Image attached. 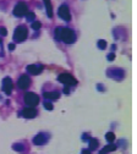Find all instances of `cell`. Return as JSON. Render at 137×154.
I'll return each instance as SVG.
<instances>
[{"label": "cell", "mask_w": 137, "mask_h": 154, "mask_svg": "<svg viewBox=\"0 0 137 154\" xmlns=\"http://www.w3.org/2000/svg\"><path fill=\"white\" fill-rule=\"evenodd\" d=\"M44 97L47 98V99H49V100H55V99H58L60 96H59L58 92H45L44 93Z\"/></svg>", "instance_id": "obj_12"}, {"label": "cell", "mask_w": 137, "mask_h": 154, "mask_svg": "<svg viewBox=\"0 0 137 154\" xmlns=\"http://www.w3.org/2000/svg\"><path fill=\"white\" fill-rule=\"evenodd\" d=\"M64 93H66V94H67V93H70V89H68L67 87H65V89H64Z\"/></svg>", "instance_id": "obj_26"}, {"label": "cell", "mask_w": 137, "mask_h": 154, "mask_svg": "<svg viewBox=\"0 0 137 154\" xmlns=\"http://www.w3.org/2000/svg\"><path fill=\"white\" fill-rule=\"evenodd\" d=\"M15 49V44L11 43V44H9V50H13Z\"/></svg>", "instance_id": "obj_25"}, {"label": "cell", "mask_w": 137, "mask_h": 154, "mask_svg": "<svg viewBox=\"0 0 137 154\" xmlns=\"http://www.w3.org/2000/svg\"><path fill=\"white\" fill-rule=\"evenodd\" d=\"M44 1V5H45V9H47V13L48 16L52 19L53 17V9H52V3H50V0H43Z\"/></svg>", "instance_id": "obj_13"}, {"label": "cell", "mask_w": 137, "mask_h": 154, "mask_svg": "<svg viewBox=\"0 0 137 154\" xmlns=\"http://www.w3.org/2000/svg\"><path fill=\"white\" fill-rule=\"evenodd\" d=\"M58 81H59V82H61V83H64V84H68V86H74V84L77 83V81L71 75H68V74H61L60 76L58 77Z\"/></svg>", "instance_id": "obj_4"}, {"label": "cell", "mask_w": 137, "mask_h": 154, "mask_svg": "<svg viewBox=\"0 0 137 154\" xmlns=\"http://www.w3.org/2000/svg\"><path fill=\"white\" fill-rule=\"evenodd\" d=\"M26 17H27V21H33L34 20V17H36V15H34V13L33 12H27L26 13Z\"/></svg>", "instance_id": "obj_19"}, {"label": "cell", "mask_w": 137, "mask_h": 154, "mask_svg": "<svg viewBox=\"0 0 137 154\" xmlns=\"http://www.w3.org/2000/svg\"><path fill=\"white\" fill-rule=\"evenodd\" d=\"M0 34H1V35H6L7 34L6 28H4V27H3V28H0Z\"/></svg>", "instance_id": "obj_24"}, {"label": "cell", "mask_w": 137, "mask_h": 154, "mask_svg": "<svg viewBox=\"0 0 137 154\" xmlns=\"http://www.w3.org/2000/svg\"><path fill=\"white\" fill-rule=\"evenodd\" d=\"M98 48L99 49H105L107 48V42L105 40H103V39H100V40H98Z\"/></svg>", "instance_id": "obj_17"}, {"label": "cell", "mask_w": 137, "mask_h": 154, "mask_svg": "<svg viewBox=\"0 0 137 154\" xmlns=\"http://www.w3.org/2000/svg\"><path fill=\"white\" fill-rule=\"evenodd\" d=\"M40 27H42V23H40L39 21H34L33 23H32V28H33L34 31H38Z\"/></svg>", "instance_id": "obj_18"}, {"label": "cell", "mask_w": 137, "mask_h": 154, "mask_svg": "<svg viewBox=\"0 0 137 154\" xmlns=\"http://www.w3.org/2000/svg\"><path fill=\"white\" fill-rule=\"evenodd\" d=\"M61 29H62V27H56V29H55V37H56V39H60Z\"/></svg>", "instance_id": "obj_20"}, {"label": "cell", "mask_w": 137, "mask_h": 154, "mask_svg": "<svg viewBox=\"0 0 137 154\" xmlns=\"http://www.w3.org/2000/svg\"><path fill=\"white\" fill-rule=\"evenodd\" d=\"M107 58H108V60H109V61H113L114 59H115V54H114V53H110Z\"/></svg>", "instance_id": "obj_23"}, {"label": "cell", "mask_w": 137, "mask_h": 154, "mask_svg": "<svg viewBox=\"0 0 137 154\" xmlns=\"http://www.w3.org/2000/svg\"><path fill=\"white\" fill-rule=\"evenodd\" d=\"M42 66H39V65H30V66H27V71L30 72L31 75H38L42 72Z\"/></svg>", "instance_id": "obj_10"}, {"label": "cell", "mask_w": 137, "mask_h": 154, "mask_svg": "<svg viewBox=\"0 0 137 154\" xmlns=\"http://www.w3.org/2000/svg\"><path fill=\"white\" fill-rule=\"evenodd\" d=\"M59 16L61 17L62 20L65 21H70L71 20V13H70V10H68V7L66 5H61L60 7H59Z\"/></svg>", "instance_id": "obj_6"}, {"label": "cell", "mask_w": 137, "mask_h": 154, "mask_svg": "<svg viewBox=\"0 0 137 154\" xmlns=\"http://www.w3.org/2000/svg\"><path fill=\"white\" fill-rule=\"evenodd\" d=\"M27 34H28V31L25 26H20L15 29V33H13V39L15 42H24L27 38Z\"/></svg>", "instance_id": "obj_1"}, {"label": "cell", "mask_w": 137, "mask_h": 154, "mask_svg": "<svg viewBox=\"0 0 137 154\" xmlns=\"http://www.w3.org/2000/svg\"><path fill=\"white\" fill-rule=\"evenodd\" d=\"M116 149V146H114V144H109V146L104 147L102 151H100V154H105V153H109V152H113Z\"/></svg>", "instance_id": "obj_14"}, {"label": "cell", "mask_w": 137, "mask_h": 154, "mask_svg": "<svg viewBox=\"0 0 137 154\" xmlns=\"http://www.w3.org/2000/svg\"><path fill=\"white\" fill-rule=\"evenodd\" d=\"M19 88L20 89H26V88H28L30 87V84H31V80H30V77H27V76H21L20 77V80H19Z\"/></svg>", "instance_id": "obj_9"}, {"label": "cell", "mask_w": 137, "mask_h": 154, "mask_svg": "<svg viewBox=\"0 0 137 154\" xmlns=\"http://www.w3.org/2000/svg\"><path fill=\"white\" fill-rule=\"evenodd\" d=\"M44 106H45V109H47V110H53V104L50 102H45Z\"/></svg>", "instance_id": "obj_21"}, {"label": "cell", "mask_w": 137, "mask_h": 154, "mask_svg": "<svg viewBox=\"0 0 137 154\" xmlns=\"http://www.w3.org/2000/svg\"><path fill=\"white\" fill-rule=\"evenodd\" d=\"M27 12H28V7H27V5L25 3H19L15 6V9H13V15L17 16V17L24 16Z\"/></svg>", "instance_id": "obj_5"}, {"label": "cell", "mask_w": 137, "mask_h": 154, "mask_svg": "<svg viewBox=\"0 0 137 154\" xmlns=\"http://www.w3.org/2000/svg\"><path fill=\"white\" fill-rule=\"evenodd\" d=\"M60 39L62 40L64 43L70 44L75 40V33L72 32L71 29L68 28H62L61 29V34H60Z\"/></svg>", "instance_id": "obj_2"}, {"label": "cell", "mask_w": 137, "mask_h": 154, "mask_svg": "<svg viewBox=\"0 0 137 154\" xmlns=\"http://www.w3.org/2000/svg\"><path fill=\"white\" fill-rule=\"evenodd\" d=\"M97 147H98V139H95V138H92L89 141V148L92 149H97Z\"/></svg>", "instance_id": "obj_15"}, {"label": "cell", "mask_w": 137, "mask_h": 154, "mask_svg": "<svg viewBox=\"0 0 137 154\" xmlns=\"http://www.w3.org/2000/svg\"><path fill=\"white\" fill-rule=\"evenodd\" d=\"M47 136H44V135H38V136H36L34 137V139H33V142H34V144H37V146H42V144H44L45 143V141H47Z\"/></svg>", "instance_id": "obj_11"}, {"label": "cell", "mask_w": 137, "mask_h": 154, "mask_svg": "<svg viewBox=\"0 0 137 154\" xmlns=\"http://www.w3.org/2000/svg\"><path fill=\"white\" fill-rule=\"evenodd\" d=\"M13 149H16V151H24V147H22V144H15Z\"/></svg>", "instance_id": "obj_22"}, {"label": "cell", "mask_w": 137, "mask_h": 154, "mask_svg": "<svg viewBox=\"0 0 137 154\" xmlns=\"http://www.w3.org/2000/svg\"><path fill=\"white\" fill-rule=\"evenodd\" d=\"M12 87H13L12 81L9 78V77H5V78L3 80V90L7 94V96H10L12 92Z\"/></svg>", "instance_id": "obj_7"}, {"label": "cell", "mask_w": 137, "mask_h": 154, "mask_svg": "<svg viewBox=\"0 0 137 154\" xmlns=\"http://www.w3.org/2000/svg\"><path fill=\"white\" fill-rule=\"evenodd\" d=\"M22 116L26 117V119H33V117L37 115V110L34 109V108H32V106H27L25 108L24 110H22Z\"/></svg>", "instance_id": "obj_8"}, {"label": "cell", "mask_w": 137, "mask_h": 154, "mask_svg": "<svg viewBox=\"0 0 137 154\" xmlns=\"http://www.w3.org/2000/svg\"><path fill=\"white\" fill-rule=\"evenodd\" d=\"M105 138H107L108 142H113L114 139H115V135H114L113 132H108V133L105 135Z\"/></svg>", "instance_id": "obj_16"}, {"label": "cell", "mask_w": 137, "mask_h": 154, "mask_svg": "<svg viewBox=\"0 0 137 154\" xmlns=\"http://www.w3.org/2000/svg\"><path fill=\"white\" fill-rule=\"evenodd\" d=\"M25 103L28 106H36L39 103V97L36 93H26L25 94Z\"/></svg>", "instance_id": "obj_3"}, {"label": "cell", "mask_w": 137, "mask_h": 154, "mask_svg": "<svg viewBox=\"0 0 137 154\" xmlns=\"http://www.w3.org/2000/svg\"><path fill=\"white\" fill-rule=\"evenodd\" d=\"M82 154H91V152H89V151H87V149H85V151L82 152Z\"/></svg>", "instance_id": "obj_27"}]
</instances>
